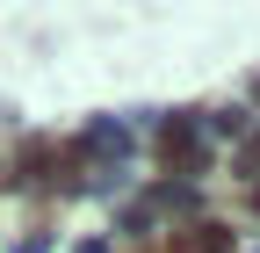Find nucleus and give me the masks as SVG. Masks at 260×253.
Returning <instances> with one entry per match:
<instances>
[{
  "instance_id": "nucleus-1",
  "label": "nucleus",
  "mask_w": 260,
  "mask_h": 253,
  "mask_svg": "<svg viewBox=\"0 0 260 253\" xmlns=\"http://www.w3.org/2000/svg\"><path fill=\"white\" fill-rule=\"evenodd\" d=\"M181 253H224V232H217V225H203V232H188V239H181Z\"/></svg>"
}]
</instances>
